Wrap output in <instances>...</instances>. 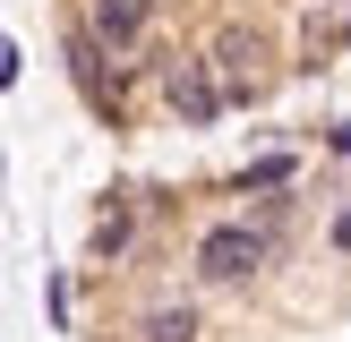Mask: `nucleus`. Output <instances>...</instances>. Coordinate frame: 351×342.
I'll list each match as a JSON object with an SVG mask.
<instances>
[{
  "label": "nucleus",
  "instance_id": "nucleus-7",
  "mask_svg": "<svg viewBox=\"0 0 351 342\" xmlns=\"http://www.w3.org/2000/svg\"><path fill=\"white\" fill-rule=\"evenodd\" d=\"M129 239H137V214H129V205H112V214L95 222V265H112V256H129Z\"/></svg>",
  "mask_w": 351,
  "mask_h": 342
},
{
  "label": "nucleus",
  "instance_id": "nucleus-2",
  "mask_svg": "<svg viewBox=\"0 0 351 342\" xmlns=\"http://www.w3.org/2000/svg\"><path fill=\"white\" fill-rule=\"evenodd\" d=\"M154 86H163V103H171L180 129H215V120L232 111V94H223V77H215V51H171V60L154 68Z\"/></svg>",
  "mask_w": 351,
  "mask_h": 342
},
{
  "label": "nucleus",
  "instance_id": "nucleus-5",
  "mask_svg": "<svg viewBox=\"0 0 351 342\" xmlns=\"http://www.w3.org/2000/svg\"><path fill=\"white\" fill-rule=\"evenodd\" d=\"M291 180H300V154H291V146H274V154H257V163H240V197H283V188Z\"/></svg>",
  "mask_w": 351,
  "mask_h": 342
},
{
  "label": "nucleus",
  "instance_id": "nucleus-9",
  "mask_svg": "<svg viewBox=\"0 0 351 342\" xmlns=\"http://www.w3.org/2000/svg\"><path fill=\"white\" fill-rule=\"evenodd\" d=\"M326 146H335V154H351V120H335V137H326Z\"/></svg>",
  "mask_w": 351,
  "mask_h": 342
},
{
  "label": "nucleus",
  "instance_id": "nucleus-6",
  "mask_svg": "<svg viewBox=\"0 0 351 342\" xmlns=\"http://www.w3.org/2000/svg\"><path fill=\"white\" fill-rule=\"evenodd\" d=\"M137 342H206V317L197 308H146V317H137Z\"/></svg>",
  "mask_w": 351,
  "mask_h": 342
},
{
  "label": "nucleus",
  "instance_id": "nucleus-8",
  "mask_svg": "<svg viewBox=\"0 0 351 342\" xmlns=\"http://www.w3.org/2000/svg\"><path fill=\"white\" fill-rule=\"evenodd\" d=\"M326 248H335V256H351V197L335 205V222H326Z\"/></svg>",
  "mask_w": 351,
  "mask_h": 342
},
{
  "label": "nucleus",
  "instance_id": "nucleus-3",
  "mask_svg": "<svg viewBox=\"0 0 351 342\" xmlns=\"http://www.w3.org/2000/svg\"><path fill=\"white\" fill-rule=\"evenodd\" d=\"M215 77H223L232 103H257L266 77H274V43H266L257 26H223V34H215Z\"/></svg>",
  "mask_w": 351,
  "mask_h": 342
},
{
  "label": "nucleus",
  "instance_id": "nucleus-1",
  "mask_svg": "<svg viewBox=\"0 0 351 342\" xmlns=\"http://www.w3.org/2000/svg\"><path fill=\"white\" fill-rule=\"evenodd\" d=\"M266 256H274V231H266V222H206L189 265H197V282L232 291V282H257V274H266Z\"/></svg>",
  "mask_w": 351,
  "mask_h": 342
},
{
  "label": "nucleus",
  "instance_id": "nucleus-11",
  "mask_svg": "<svg viewBox=\"0 0 351 342\" xmlns=\"http://www.w3.org/2000/svg\"><path fill=\"white\" fill-rule=\"evenodd\" d=\"M343 9H351V0H343Z\"/></svg>",
  "mask_w": 351,
  "mask_h": 342
},
{
  "label": "nucleus",
  "instance_id": "nucleus-4",
  "mask_svg": "<svg viewBox=\"0 0 351 342\" xmlns=\"http://www.w3.org/2000/svg\"><path fill=\"white\" fill-rule=\"evenodd\" d=\"M154 9H163V0H86V17H77V26L95 34V43H112V51H129V43H146V26H154Z\"/></svg>",
  "mask_w": 351,
  "mask_h": 342
},
{
  "label": "nucleus",
  "instance_id": "nucleus-10",
  "mask_svg": "<svg viewBox=\"0 0 351 342\" xmlns=\"http://www.w3.org/2000/svg\"><path fill=\"white\" fill-rule=\"evenodd\" d=\"M343 43H351V26H343Z\"/></svg>",
  "mask_w": 351,
  "mask_h": 342
}]
</instances>
